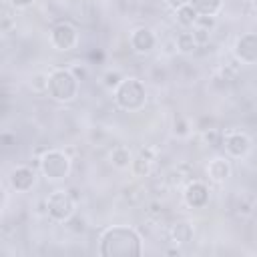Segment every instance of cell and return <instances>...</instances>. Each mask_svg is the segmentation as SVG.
<instances>
[{"mask_svg":"<svg viewBox=\"0 0 257 257\" xmlns=\"http://www.w3.org/2000/svg\"><path fill=\"white\" fill-rule=\"evenodd\" d=\"M30 88L34 92H46L48 90V72H36V74H32Z\"/></svg>","mask_w":257,"mask_h":257,"instance_id":"d6986e66","label":"cell"},{"mask_svg":"<svg viewBox=\"0 0 257 257\" xmlns=\"http://www.w3.org/2000/svg\"><path fill=\"white\" fill-rule=\"evenodd\" d=\"M193 235H195V229L189 221H177L169 229V239L175 245H187L189 241H193Z\"/></svg>","mask_w":257,"mask_h":257,"instance_id":"4fadbf2b","label":"cell"},{"mask_svg":"<svg viewBox=\"0 0 257 257\" xmlns=\"http://www.w3.org/2000/svg\"><path fill=\"white\" fill-rule=\"evenodd\" d=\"M223 149L229 159H243L251 151V139L247 133L231 131L223 135Z\"/></svg>","mask_w":257,"mask_h":257,"instance_id":"ba28073f","label":"cell"},{"mask_svg":"<svg viewBox=\"0 0 257 257\" xmlns=\"http://www.w3.org/2000/svg\"><path fill=\"white\" fill-rule=\"evenodd\" d=\"M253 217H255V221H257V201L253 203Z\"/></svg>","mask_w":257,"mask_h":257,"instance_id":"f1b7e54d","label":"cell"},{"mask_svg":"<svg viewBox=\"0 0 257 257\" xmlns=\"http://www.w3.org/2000/svg\"><path fill=\"white\" fill-rule=\"evenodd\" d=\"M124 76L118 72V70H108V72H104V76H102V84H104V88H108L110 92L120 84V80H122Z\"/></svg>","mask_w":257,"mask_h":257,"instance_id":"ffe728a7","label":"cell"},{"mask_svg":"<svg viewBox=\"0 0 257 257\" xmlns=\"http://www.w3.org/2000/svg\"><path fill=\"white\" fill-rule=\"evenodd\" d=\"M44 211L54 223H66L76 215V199L66 189H56L44 199Z\"/></svg>","mask_w":257,"mask_h":257,"instance_id":"5b68a950","label":"cell"},{"mask_svg":"<svg viewBox=\"0 0 257 257\" xmlns=\"http://www.w3.org/2000/svg\"><path fill=\"white\" fill-rule=\"evenodd\" d=\"M203 135H205V141L211 145V147H223V133L219 131V128H207V131H203Z\"/></svg>","mask_w":257,"mask_h":257,"instance_id":"44dd1931","label":"cell"},{"mask_svg":"<svg viewBox=\"0 0 257 257\" xmlns=\"http://www.w3.org/2000/svg\"><path fill=\"white\" fill-rule=\"evenodd\" d=\"M173 126H175L173 133H175L177 137H187V135H189V122H187L183 116H177Z\"/></svg>","mask_w":257,"mask_h":257,"instance_id":"7402d4cb","label":"cell"},{"mask_svg":"<svg viewBox=\"0 0 257 257\" xmlns=\"http://www.w3.org/2000/svg\"><path fill=\"white\" fill-rule=\"evenodd\" d=\"M112 100L124 112H139L145 108V104L149 100L147 86L137 76H124L120 80V84L112 90Z\"/></svg>","mask_w":257,"mask_h":257,"instance_id":"7a4b0ae2","label":"cell"},{"mask_svg":"<svg viewBox=\"0 0 257 257\" xmlns=\"http://www.w3.org/2000/svg\"><path fill=\"white\" fill-rule=\"evenodd\" d=\"M128 44L135 54H149L157 48V34L149 26H137L128 34Z\"/></svg>","mask_w":257,"mask_h":257,"instance_id":"9c48e42d","label":"cell"},{"mask_svg":"<svg viewBox=\"0 0 257 257\" xmlns=\"http://www.w3.org/2000/svg\"><path fill=\"white\" fill-rule=\"evenodd\" d=\"M38 163H40V173L46 181H64L72 169V161L62 149L44 151Z\"/></svg>","mask_w":257,"mask_h":257,"instance_id":"277c9868","label":"cell"},{"mask_svg":"<svg viewBox=\"0 0 257 257\" xmlns=\"http://www.w3.org/2000/svg\"><path fill=\"white\" fill-rule=\"evenodd\" d=\"M193 34H195V38H197V42H199V46H201V44H205V42H209V36H211V30H207V28H199V26H195V28H193Z\"/></svg>","mask_w":257,"mask_h":257,"instance_id":"484cf974","label":"cell"},{"mask_svg":"<svg viewBox=\"0 0 257 257\" xmlns=\"http://www.w3.org/2000/svg\"><path fill=\"white\" fill-rule=\"evenodd\" d=\"M8 185L16 193H28L36 185V171L32 167H28V165L14 167L10 171V175H8Z\"/></svg>","mask_w":257,"mask_h":257,"instance_id":"8fae6325","label":"cell"},{"mask_svg":"<svg viewBox=\"0 0 257 257\" xmlns=\"http://www.w3.org/2000/svg\"><path fill=\"white\" fill-rule=\"evenodd\" d=\"M70 70L74 72V76H76L78 80H84V78H86V74H88V72H86V68H84L82 64H80V66H78V64H76V66H70Z\"/></svg>","mask_w":257,"mask_h":257,"instance_id":"4316f807","label":"cell"},{"mask_svg":"<svg viewBox=\"0 0 257 257\" xmlns=\"http://www.w3.org/2000/svg\"><path fill=\"white\" fill-rule=\"evenodd\" d=\"M207 177L213 183H225L231 177V161H229V157H213L207 163Z\"/></svg>","mask_w":257,"mask_h":257,"instance_id":"7c38bea8","label":"cell"},{"mask_svg":"<svg viewBox=\"0 0 257 257\" xmlns=\"http://www.w3.org/2000/svg\"><path fill=\"white\" fill-rule=\"evenodd\" d=\"M175 44H177V50L181 54H193L199 48V42H197V38L193 34V28L179 30V34L175 36Z\"/></svg>","mask_w":257,"mask_h":257,"instance_id":"9a60e30c","label":"cell"},{"mask_svg":"<svg viewBox=\"0 0 257 257\" xmlns=\"http://www.w3.org/2000/svg\"><path fill=\"white\" fill-rule=\"evenodd\" d=\"M12 10H28L36 4V0H4Z\"/></svg>","mask_w":257,"mask_h":257,"instance_id":"603a6c76","label":"cell"},{"mask_svg":"<svg viewBox=\"0 0 257 257\" xmlns=\"http://www.w3.org/2000/svg\"><path fill=\"white\" fill-rule=\"evenodd\" d=\"M211 191L203 181H189L183 189V201L191 209H205L209 205Z\"/></svg>","mask_w":257,"mask_h":257,"instance_id":"30bf717a","label":"cell"},{"mask_svg":"<svg viewBox=\"0 0 257 257\" xmlns=\"http://www.w3.org/2000/svg\"><path fill=\"white\" fill-rule=\"evenodd\" d=\"M151 165H153V161H151V159H147L145 155H139V157H135V159H133L131 171H133V175H135V177H147V175L151 173Z\"/></svg>","mask_w":257,"mask_h":257,"instance_id":"ac0fdd59","label":"cell"},{"mask_svg":"<svg viewBox=\"0 0 257 257\" xmlns=\"http://www.w3.org/2000/svg\"><path fill=\"white\" fill-rule=\"evenodd\" d=\"M215 24H217V18H215V16H203V14H201V16L197 18V24H195V26H199V28H207V30H213V28H215ZM195 26H193V28H195Z\"/></svg>","mask_w":257,"mask_h":257,"instance_id":"cb8c5ba5","label":"cell"},{"mask_svg":"<svg viewBox=\"0 0 257 257\" xmlns=\"http://www.w3.org/2000/svg\"><path fill=\"white\" fill-rule=\"evenodd\" d=\"M100 257H139L143 255V237L131 225H110L98 237Z\"/></svg>","mask_w":257,"mask_h":257,"instance_id":"6da1fadb","label":"cell"},{"mask_svg":"<svg viewBox=\"0 0 257 257\" xmlns=\"http://www.w3.org/2000/svg\"><path fill=\"white\" fill-rule=\"evenodd\" d=\"M78 90H80V80L74 76V72L70 68H64V66H58V68H52L48 72V90L46 94L56 100V102H72L76 96H78Z\"/></svg>","mask_w":257,"mask_h":257,"instance_id":"3957f363","label":"cell"},{"mask_svg":"<svg viewBox=\"0 0 257 257\" xmlns=\"http://www.w3.org/2000/svg\"><path fill=\"white\" fill-rule=\"evenodd\" d=\"M66 225H68V229L70 231H74V233H82L84 229H86V225H84V219H80V217H70L68 221H66Z\"/></svg>","mask_w":257,"mask_h":257,"instance_id":"d4e9b609","label":"cell"},{"mask_svg":"<svg viewBox=\"0 0 257 257\" xmlns=\"http://www.w3.org/2000/svg\"><path fill=\"white\" fill-rule=\"evenodd\" d=\"M233 58L239 64L255 66L257 64V32H243L233 42Z\"/></svg>","mask_w":257,"mask_h":257,"instance_id":"52a82bcc","label":"cell"},{"mask_svg":"<svg viewBox=\"0 0 257 257\" xmlns=\"http://www.w3.org/2000/svg\"><path fill=\"white\" fill-rule=\"evenodd\" d=\"M165 4L175 12L177 8H181V6H185V4H189V0H165Z\"/></svg>","mask_w":257,"mask_h":257,"instance_id":"83f0119b","label":"cell"},{"mask_svg":"<svg viewBox=\"0 0 257 257\" xmlns=\"http://www.w3.org/2000/svg\"><path fill=\"white\" fill-rule=\"evenodd\" d=\"M189 4L203 16H217L223 8V0H189Z\"/></svg>","mask_w":257,"mask_h":257,"instance_id":"e0dca14e","label":"cell"},{"mask_svg":"<svg viewBox=\"0 0 257 257\" xmlns=\"http://www.w3.org/2000/svg\"><path fill=\"white\" fill-rule=\"evenodd\" d=\"M199 16H201V14H199L191 4H185V6H181V8L175 10V20L179 22L181 28H193V26L197 24V18H199Z\"/></svg>","mask_w":257,"mask_h":257,"instance_id":"2e32d148","label":"cell"},{"mask_svg":"<svg viewBox=\"0 0 257 257\" xmlns=\"http://www.w3.org/2000/svg\"><path fill=\"white\" fill-rule=\"evenodd\" d=\"M48 38L52 48H56L58 52H70L78 46V28L68 20H60L52 24Z\"/></svg>","mask_w":257,"mask_h":257,"instance_id":"8992f818","label":"cell"},{"mask_svg":"<svg viewBox=\"0 0 257 257\" xmlns=\"http://www.w3.org/2000/svg\"><path fill=\"white\" fill-rule=\"evenodd\" d=\"M133 159H135V157H133L131 149L124 147V145H116V147H112V151L108 153V161H110V165H112L114 169H118V171L131 169Z\"/></svg>","mask_w":257,"mask_h":257,"instance_id":"5bb4252c","label":"cell"},{"mask_svg":"<svg viewBox=\"0 0 257 257\" xmlns=\"http://www.w3.org/2000/svg\"><path fill=\"white\" fill-rule=\"evenodd\" d=\"M249 2H251V4H253V6L257 8V0H249Z\"/></svg>","mask_w":257,"mask_h":257,"instance_id":"f546056e","label":"cell"}]
</instances>
